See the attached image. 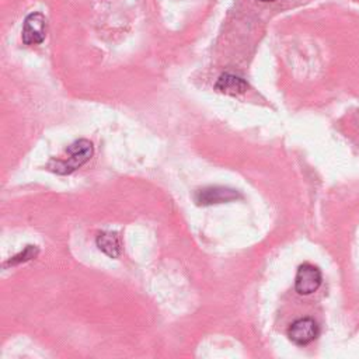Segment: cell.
<instances>
[{"label":"cell","instance_id":"3","mask_svg":"<svg viewBox=\"0 0 359 359\" xmlns=\"http://www.w3.org/2000/svg\"><path fill=\"white\" fill-rule=\"evenodd\" d=\"M318 334L320 327L311 317L297 318L287 328V337L296 345H307L313 342Z\"/></svg>","mask_w":359,"mask_h":359},{"label":"cell","instance_id":"2","mask_svg":"<svg viewBox=\"0 0 359 359\" xmlns=\"http://www.w3.org/2000/svg\"><path fill=\"white\" fill-rule=\"evenodd\" d=\"M323 282V276H321V271L311 265V264H302L297 268L296 276H294V290L299 294L307 296L314 293Z\"/></svg>","mask_w":359,"mask_h":359},{"label":"cell","instance_id":"9","mask_svg":"<svg viewBox=\"0 0 359 359\" xmlns=\"http://www.w3.org/2000/svg\"><path fill=\"white\" fill-rule=\"evenodd\" d=\"M259 1H275V0H259Z\"/></svg>","mask_w":359,"mask_h":359},{"label":"cell","instance_id":"4","mask_svg":"<svg viewBox=\"0 0 359 359\" xmlns=\"http://www.w3.org/2000/svg\"><path fill=\"white\" fill-rule=\"evenodd\" d=\"M46 36V18L41 13H31L25 17L22 25V42L25 45H38Z\"/></svg>","mask_w":359,"mask_h":359},{"label":"cell","instance_id":"1","mask_svg":"<svg viewBox=\"0 0 359 359\" xmlns=\"http://www.w3.org/2000/svg\"><path fill=\"white\" fill-rule=\"evenodd\" d=\"M93 153H94L93 143L90 140H87V139H79V140L73 142L66 149L67 158L66 160H55V158H52L49 161V164H48V170H50V171H53L56 174H60V175L72 174L79 167L86 164L91 158Z\"/></svg>","mask_w":359,"mask_h":359},{"label":"cell","instance_id":"7","mask_svg":"<svg viewBox=\"0 0 359 359\" xmlns=\"http://www.w3.org/2000/svg\"><path fill=\"white\" fill-rule=\"evenodd\" d=\"M97 247L109 258H118L121 254V240L115 231H101L97 236Z\"/></svg>","mask_w":359,"mask_h":359},{"label":"cell","instance_id":"6","mask_svg":"<svg viewBox=\"0 0 359 359\" xmlns=\"http://www.w3.org/2000/svg\"><path fill=\"white\" fill-rule=\"evenodd\" d=\"M215 88L219 93L226 94V95H240V94H244L247 91L248 84L238 76L224 73L217 79V81L215 84Z\"/></svg>","mask_w":359,"mask_h":359},{"label":"cell","instance_id":"5","mask_svg":"<svg viewBox=\"0 0 359 359\" xmlns=\"http://www.w3.org/2000/svg\"><path fill=\"white\" fill-rule=\"evenodd\" d=\"M241 195L231 188H224V187H206L202 189H198L194 195V199L198 205L208 206V205H215V203H223V202H230L234 199H238Z\"/></svg>","mask_w":359,"mask_h":359},{"label":"cell","instance_id":"8","mask_svg":"<svg viewBox=\"0 0 359 359\" xmlns=\"http://www.w3.org/2000/svg\"><path fill=\"white\" fill-rule=\"evenodd\" d=\"M39 250L35 247V245H27L24 248V251H21L20 254L14 255L13 258H10L6 264L7 265H17V264H21V262H25V261H29L32 258H35L38 255Z\"/></svg>","mask_w":359,"mask_h":359}]
</instances>
